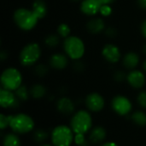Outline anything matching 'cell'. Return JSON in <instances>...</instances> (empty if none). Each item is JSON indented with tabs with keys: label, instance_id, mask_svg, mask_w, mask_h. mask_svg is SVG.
<instances>
[{
	"label": "cell",
	"instance_id": "24",
	"mask_svg": "<svg viewBox=\"0 0 146 146\" xmlns=\"http://www.w3.org/2000/svg\"><path fill=\"white\" fill-rule=\"evenodd\" d=\"M16 96L21 100V101H26L28 98V94H27V90L26 89V87L24 86H20L17 89H16Z\"/></svg>",
	"mask_w": 146,
	"mask_h": 146
},
{
	"label": "cell",
	"instance_id": "31",
	"mask_svg": "<svg viewBox=\"0 0 146 146\" xmlns=\"http://www.w3.org/2000/svg\"><path fill=\"white\" fill-rule=\"evenodd\" d=\"M36 71L39 76H43L46 73V68L44 65H39L36 68Z\"/></svg>",
	"mask_w": 146,
	"mask_h": 146
},
{
	"label": "cell",
	"instance_id": "12",
	"mask_svg": "<svg viewBox=\"0 0 146 146\" xmlns=\"http://www.w3.org/2000/svg\"><path fill=\"white\" fill-rule=\"evenodd\" d=\"M16 102V99L11 90L2 89L0 90V105L3 108L14 107Z\"/></svg>",
	"mask_w": 146,
	"mask_h": 146
},
{
	"label": "cell",
	"instance_id": "9",
	"mask_svg": "<svg viewBox=\"0 0 146 146\" xmlns=\"http://www.w3.org/2000/svg\"><path fill=\"white\" fill-rule=\"evenodd\" d=\"M86 102L87 108L93 112H98L102 110L104 106V98L99 94H97V93L89 95L86 97Z\"/></svg>",
	"mask_w": 146,
	"mask_h": 146
},
{
	"label": "cell",
	"instance_id": "23",
	"mask_svg": "<svg viewBox=\"0 0 146 146\" xmlns=\"http://www.w3.org/2000/svg\"><path fill=\"white\" fill-rule=\"evenodd\" d=\"M33 138L36 142L41 143V142H44V140H46V139L48 138V133L46 132H44V130H38L35 132Z\"/></svg>",
	"mask_w": 146,
	"mask_h": 146
},
{
	"label": "cell",
	"instance_id": "35",
	"mask_svg": "<svg viewBox=\"0 0 146 146\" xmlns=\"http://www.w3.org/2000/svg\"><path fill=\"white\" fill-rule=\"evenodd\" d=\"M142 33L145 35V37H146V21H145L142 24Z\"/></svg>",
	"mask_w": 146,
	"mask_h": 146
},
{
	"label": "cell",
	"instance_id": "39",
	"mask_svg": "<svg viewBox=\"0 0 146 146\" xmlns=\"http://www.w3.org/2000/svg\"><path fill=\"white\" fill-rule=\"evenodd\" d=\"M42 146H51V145H43Z\"/></svg>",
	"mask_w": 146,
	"mask_h": 146
},
{
	"label": "cell",
	"instance_id": "15",
	"mask_svg": "<svg viewBox=\"0 0 146 146\" xmlns=\"http://www.w3.org/2000/svg\"><path fill=\"white\" fill-rule=\"evenodd\" d=\"M105 137H106L105 129L102 126H97L92 131L90 135V140L93 144H99L104 140Z\"/></svg>",
	"mask_w": 146,
	"mask_h": 146
},
{
	"label": "cell",
	"instance_id": "20",
	"mask_svg": "<svg viewBox=\"0 0 146 146\" xmlns=\"http://www.w3.org/2000/svg\"><path fill=\"white\" fill-rule=\"evenodd\" d=\"M3 146H21V140L14 133L7 134L3 139Z\"/></svg>",
	"mask_w": 146,
	"mask_h": 146
},
{
	"label": "cell",
	"instance_id": "1",
	"mask_svg": "<svg viewBox=\"0 0 146 146\" xmlns=\"http://www.w3.org/2000/svg\"><path fill=\"white\" fill-rule=\"evenodd\" d=\"M9 126L16 133L24 134L31 132L34 127L33 119L25 114L9 116Z\"/></svg>",
	"mask_w": 146,
	"mask_h": 146
},
{
	"label": "cell",
	"instance_id": "34",
	"mask_svg": "<svg viewBox=\"0 0 146 146\" xmlns=\"http://www.w3.org/2000/svg\"><path fill=\"white\" fill-rule=\"evenodd\" d=\"M123 78H124V74H123V73H121V72H117V73H116V79H117V80L121 81V80H122Z\"/></svg>",
	"mask_w": 146,
	"mask_h": 146
},
{
	"label": "cell",
	"instance_id": "33",
	"mask_svg": "<svg viewBox=\"0 0 146 146\" xmlns=\"http://www.w3.org/2000/svg\"><path fill=\"white\" fill-rule=\"evenodd\" d=\"M139 6L143 9H146V0H138Z\"/></svg>",
	"mask_w": 146,
	"mask_h": 146
},
{
	"label": "cell",
	"instance_id": "11",
	"mask_svg": "<svg viewBox=\"0 0 146 146\" xmlns=\"http://www.w3.org/2000/svg\"><path fill=\"white\" fill-rule=\"evenodd\" d=\"M101 6L99 0H84L81 3V10L86 15H95L100 11Z\"/></svg>",
	"mask_w": 146,
	"mask_h": 146
},
{
	"label": "cell",
	"instance_id": "29",
	"mask_svg": "<svg viewBox=\"0 0 146 146\" xmlns=\"http://www.w3.org/2000/svg\"><path fill=\"white\" fill-rule=\"evenodd\" d=\"M100 12L104 16H108L111 14L112 12V9L109 6V4H102L101 6V9H100Z\"/></svg>",
	"mask_w": 146,
	"mask_h": 146
},
{
	"label": "cell",
	"instance_id": "22",
	"mask_svg": "<svg viewBox=\"0 0 146 146\" xmlns=\"http://www.w3.org/2000/svg\"><path fill=\"white\" fill-rule=\"evenodd\" d=\"M31 94H32L33 98L39 99V98L43 97L45 95V89H44V86L37 84V85H35V86H33L32 88Z\"/></svg>",
	"mask_w": 146,
	"mask_h": 146
},
{
	"label": "cell",
	"instance_id": "28",
	"mask_svg": "<svg viewBox=\"0 0 146 146\" xmlns=\"http://www.w3.org/2000/svg\"><path fill=\"white\" fill-rule=\"evenodd\" d=\"M74 142L78 146L83 145L84 143L86 142L85 135L83 133H76L75 137H74Z\"/></svg>",
	"mask_w": 146,
	"mask_h": 146
},
{
	"label": "cell",
	"instance_id": "3",
	"mask_svg": "<svg viewBox=\"0 0 146 146\" xmlns=\"http://www.w3.org/2000/svg\"><path fill=\"white\" fill-rule=\"evenodd\" d=\"M92 125L90 114L85 110L77 112L71 120V128L75 133H86Z\"/></svg>",
	"mask_w": 146,
	"mask_h": 146
},
{
	"label": "cell",
	"instance_id": "40",
	"mask_svg": "<svg viewBox=\"0 0 146 146\" xmlns=\"http://www.w3.org/2000/svg\"><path fill=\"white\" fill-rule=\"evenodd\" d=\"M144 51H145V53H146V46H145V49H144Z\"/></svg>",
	"mask_w": 146,
	"mask_h": 146
},
{
	"label": "cell",
	"instance_id": "8",
	"mask_svg": "<svg viewBox=\"0 0 146 146\" xmlns=\"http://www.w3.org/2000/svg\"><path fill=\"white\" fill-rule=\"evenodd\" d=\"M112 108L113 109L120 115L127 114L132 109V103L130 101L121 96H115L112 101Z\"/></svg>",
	"mask_w": 146,
	"mask_h": 146
},
{
	"label": "cell",
	"instance_id": "6",
	"mask_svg": "<svg viewBox=\"0 0 146 146\" xmlns=\"http://www.w3.org/2000/svg\"><path fill=\"white\" fill-rule=\"evenodd\" d=\"M64 48L67 54L73 59H80L85 52L83 41L75 36H69L64 42Z\"/></svg>",
	"mask_w": 146,
	"mask_h": 146
},
{
	"label": "cell",
	"instance_id": "37",
	"mask_svg": "<svg viewBox=\"0 0 146 146\" xmlns=\"http://www.w3.org/2000/svg\"><path fill=\"white\" fill-rule=\"evenodd\" d=\"M102 146H118L115 143H114V142H108V143H105V144H104Z\"/></svg>",
	"mask_w": 146,
	"mask_h": 146
},
{
	"label": "cell",
	"instance_id": "18",
	"mask_svg": "<svg viewBox=\"0 0 146 146\" xmlns=\"http://www.w3.org/2000/svg\"><path fill=\"white\" fill-rule=\"evenodd\" d=\"M87 28L90 32L93 34H98L104 28V23L102 19L97 18L90 21L89 23L87 24Z\"/></svg>",
	"mask_w": 146,
	"mask_h": 146
},
{
	"label": "cell",
	"instance_id": "32",
	"mask_svg": "<svg viewBox=\"0 0 146 146\" xmlns=\"http://www.w3.org/2000/svg\"><path fill=\"white\" fill-rule=\"evenodd\" d=\"M107 34L109 36H114L115 34V30L113 28H110L107 30Z\"/></svg>",
	"mask_w": 146,
	"mask_h": 146
},
{
	"label": "cell",
	"instance_id": "10",
	"mask_svg": "<svg viewBox=\"0 0 146 146\" xmlns=\"http://www.w3.org/2000/svg\"><path fill=\"white\" fill-rule=\"evenodd\" d=\"M103 55L108 61H110L111 63L117 62L121 58V52H120V50L118 49V47L114 45H111V44L106 45L104 47Z\"/></svg>",
	"mask_w": 146,
	"mask_h": 146
},
{
	"label": "cell",
	"instance_id": "26",
	"mask_svg": "<svg viewBox=\"0 0 146 146\" xmlns=\"http://www.w3.org/2000/svg\"><path fill=\"white\" fill-rule=\"evenodd\" d=\"M58 42H59L58 37L56 35H54V34L48 36L45 40V43L50 46H55L58 44Z\"/></svg>",
	"mask_w": 146,
	"mask_h": 146
},
{
	"label": "cell",
	"instance_id": "19",
	"mask_svg": "<svg viewBox=\"0 0 146 146\" xmlns=\"http://www.w3.org/2000/svg\"><path fill=\"white\" fill-rule=\"evenodd\" d=\"M139 61V56L136 53L130 52V53H127L125 56L124 60H123V63H124V65L127 68L133 69V68H134V67H136L138 65Z\"/></svg>",
	"mask_w": 146,
	"mask_h": 146
},
{
	"label": "cell",
	"instance_id": "25",
	"mask_svg": "<svg viewBox=\"0 0 146 146\" xmlns=\"http://www.w3.org/2000/svg\"><path fill=\"white\" fill-rule=\"evenodd\" d=\"M70 33V28L67 24H61L58 27V34L62 37H68Z\"/></svg>",
	"mask_w": 146,
	"mask_h": 146
},
{
	"label": "cell",
	"instance_id": "38",
	"mask_svg": "<svg viewBox=\"0 0 146 146\" xmlns=\"http://www.w3.org/2000/svg\"><path fill=\"white\" fill-rule=\"evenodd\" d=\"M143 66H144V69L146 71V60H145V62L144 63V65H143Z\"/></svg>",
	"mask_w": 146,
	"mask_h": 146
},
{
	"label": "cell",
	"instance_id": "4",
	"mask_svg": "<svg viewBox=\"0 0 146 146\" xmlns=\"http://www.w3.org/2000/svg\"><path fill=\"white\" fill-rule=\"evenodd\" d=\"M73 130L67 126H56L51 133L52 144L55 146H70L73 140Z\"/></svg>",
	"mask_w": 146,
	"mask_h": 146
},
{
	"label": "cell",
	"instance_id": "36",
	"mask_svg": "<svg viewBox=\"0 0 146 146\" xmlns=\"http://www.w3.org/2000/svg\"><path fill=\"white\" fill-rule=\"evenodd\" d=\"M99 1L101 2L102 4H109V3H112L114 0H99Z\"/></svg>",
	"mask_w": 146,
	"mask_h": 146
},
{
	"label": "cell",
	"instance_id": "21",
	"mask_svg": "<svg viewBox=\"0 0 146 146\" xmlns=\"http://www.w3.org/2000/svg\"><path fill=\"white\" fill-rule=\"evenodd\" d=\"M132 120L133 122L139 126H145L146 125V114L144 112L138 111L135 112L132 115Z\"/></svg>",
	"mask_w": 146,
	"mask_h": 146
},
{
	"label": "cell",
	"instance_id": "16",
	"mask_svg": "<svg viewBox=\"0 0 146 146\" xmlns=\"http://www.w3.org/2000/svg\"><path fill=\"white\" fill-rule=\"evenodd\" d=\"M50 62L53 68L61 70V69H63L66 67V65L68 64V59L65 55L58 53V54L52 55Z\"/></svg>",
	"mask_w": 146,
	"mask_h": 146
},
{
	"label": "cell",
	"instance_id": "27",
	"mask_svg": "<svg viewBox=\"0 0 146 146\" xmlns=\"http://www.w3.org/2000/svg\"><path fill=\"white\" fill-rule=\"evenodd\" d=\"M8 126H9V116H5L2 114L0 115V127L2 130H3Z\"/></svg>",
	"mask_w": 146,
	"mask_h": 146
},
{
	"label": "cell",
	"instance_id": "2",
	"mask_svg": "<svg viewBox=\"0 0 146 146\" xmlns=\"http://www.w3.org/2000/svg\"><path fill=\"white\" fill-rule=\"evenodd\" d=\"M14 19L16 24L23 30H30L36 24L38 20V16L33 10L27 9H18L14 15Z\"/></svg>",
	"mask_w": 146,
	"mask_h": 146
},
{
	"label": "cell",
	"instance_id": "30",
	"mask_svg": "<svg viewBox=\"0 0 146 146\" xmlns=\"http://www.w3.org/2000/svg\"><path fill=\"white\" fill-rule=\"evenodd\" d=\"M138 102L139 105L143 108H146V91L141 92L138 96Z\"/></svg>",
	"mask_w": 146,
	"mask_h": 146
},
{
	"label": "cell",
	"instance_id": "17",
	"mask_svg": "<svg viewBox=\"0 0 146 146\" xmlns=\"http://www.w3.org/2000/svg\"><path fill=\"white\" fill-rule=\"evenodd\" d=\"M38 19L43 18L46 14V6L43 0H36L34 1L33 4V9H32Z\"/></svg>",
	"mask_w": 146,
	"mask_h": 146
},
{
	"label": "cell",
	"instance_id": "14",
	"mask_svg": "<svg viewBox=\"0 0 146 146\" xmlns=\"http://www.w3.org/2000/svg\"><path fill=\"white\" fill-rule=\"evenodd\" d=\"M57 108L62 114H69L74 112V105L73 102L70 99H68L67 97H63V98H61L58 101Z\"/></svg>",
	"mask_w": 146,
	"mask_h": 146
},
{
	"label": "cell",
	"instance_id": "5",
	"mask_svg": "<svg viewBox=\"0 0 146 146\" xmlns=\"http://www.w3.org/2000/svg\"><path fill=\"white\" fill-rule=\"evenodd\" d=\"M1 83L4 89L9 90H16L21 83V75L15 68L6 69L1 76Z\"/></svg>",
	"mask_w": 146,
	"mask_h": 146
},
{
	"label": "cell",
	"instance_id": "7",
	"mask_svg": "<svg viewBox=\"0 0 146 146\" xmlns=\"http://www.w3.org/2000/svg\"><path fill=\"white\" fill-rule=\"evenodd\" d=\"M40 55V49L38 44L32 43L26 46L20 55V59L24 65H31L35 63Z\"/></svg>",
	"mask_w": 146,
	"mask_h": 146
},
{
	"label": "cell",
	"instance_id": "13",
	"mask_svg": "<svg viewBox=\"0 0 146 146\" xmlns=\"http://www.w3.org/2000/svg\"><path fill=\"white\" fill-rule=\"evenodd\" d=\"M129 83L134 88H141L145 82L144 74L139 71H133L127 77Z\"/></svg>",
	"mask_w": 146,
	"mask_h": 146
}]
</instances>
